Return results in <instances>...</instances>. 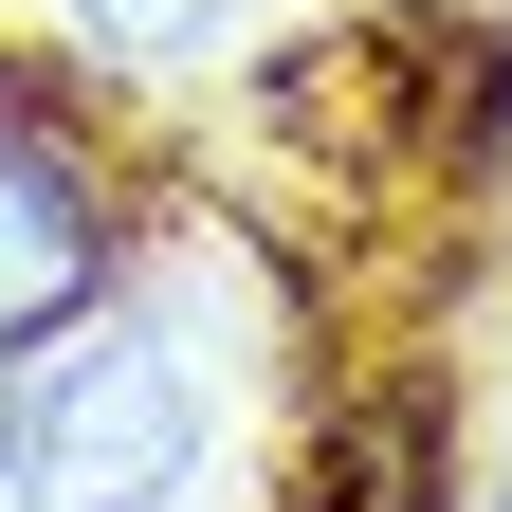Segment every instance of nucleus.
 Listing matches in <instances>:
<instances>
[{"label": "nucleus", "mask_w": 512, "mask_h": 512, "mask_svg": "<svg viewBox=\"0 0 512 512\" xmlns=\"http://www.w3.org/2000/svg\"><path fill=\"white\" fill-rule=\"evenodd\" d=\"M202 476V366L147 311H74V330L0 348V512H165Z\"/></svg>", "instance_id": "obj_1"}, {"label": "nucleus", "mask_w": 512, "mask_h": 512, "mask_svg": "<svg viewBox=\"0 0 512 512\" xmlns=\"http://www.w3.org/2000/svg\"><path fill=\"white\" fill-rule=\"evenodd\" d=\"M92 293H110V183L37 92H0V348L74 330Z\"/></svg>", "instance_id": "obj_2"}, {"label": "nucleus", "mask_w": 512, "mask_h": 512, "mask_svg": "<svg viewBox=\"0 0 512 512\" xmlns=\"http://www.w3.org/2000/svg\"><path fill=\"white\" fill-rule=\"evenodd\" d=\"M55 19H74L110 74H202V55L238 37V0H55Z\"/></svg>", "instance_id": "obj_3"}]
</instances>
